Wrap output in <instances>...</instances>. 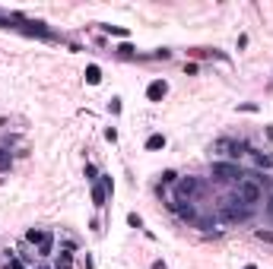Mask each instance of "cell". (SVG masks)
I'll return each mask as SVG.
<instances>
[{"label": "cell", "instance_id": "6da1fadb", "mask_svg": "<svg viewBox=\"0 0 273 269\" xmlns=\"http://www.w3.org/2000/svg\"><path fill=\"white\" fill-rule=\"evenodd\" d=\"M219 215H223L225 222H232V225H238V222H248L251 219V206H245L242 200L232 193V197L219 200Z\"/></svg>", "mask_w": 273, "mask_h": 269}, {"label": "cell", "instance_id": "7a4b0ae2", "mask_svg": "<svg viewBox=\"0 0 273 269\" xmlns=\"http://www.w3.org/2000/svg\"><path fill=\"white\" fill-rule=\"evenodd\" d=\"M235 197L242 200L245 206H251V209H254L257 203H264V190H261V184H257V180H251L248 174H245V180H238V184H235Z\"/></svg>", "mask_w": 273, "mask_h": 269}, {"label": "cell", "instance_id": "3957f363", "mask_svg": "<svg viewBox=\"0 0 273 269\" xmlns=\"http://www.w3.org/2000/svg\"><path fill=\"white\" fill-rule=\"evenodd\" d=\"M210 174L216 180H245V171H242V165H238V161H210Z\"/></svg>", "mask_w": 273, "mask_h": 269}, {"label": "cell", "instance_id": "277c9868", "mask_svg": "<svg viewBox=\"0 0 273 269\" xmlns=\"http://www.w3.org/2000/svg\"><path fill=\"white\" fill-rule=\"evenodd\" d=\"M203 193V180L200 178H178V184H175V200H191L194 203L197 197Z\"/></svg>", "mask_w": 273, "mask_h": 269}, {"label": "cell", "instance_id": "5b68a950", "mask_svg": "<svg viewBox=\"0 0 273 269\" xmlns=\"http://www.w3.org/2000/svg\"><path fill=\"white\" fill-rule=\"evenodd\" d=\"M172 212L178 215V219H184V222H197V206L191 203V200H172Z\"/></svg>", "mask_w": 273, "mask_h": 269}, {"label": "cell", "instance_id": "8992f818", "mask_svg": "<svg viewBox=\"0 0 273 269\" xmlns=\"http://www.w3.org/2000/svg\"><path fill=\"white\" fill-rule=\"evenodd\" d=\"M169 95V83H165V79H152L149 86H146V102H162V98Z\"/></svg>", "mask_w": 273, "mask_h": 269}, {"label": "cell", "instance_id": "52a82bcc", "mask_svg": "<svg viewBox=\"0 0 273 269\" xmlns=\"http://www.w3.org/2000/svg\"><path fill=\"white\" fill-rule=\"evenodd\" d=\"M83 76H86V83H89V86H99V83H102V70H99V64H89Z\"/></svg>", "mask_w": 273, "mask_h": 269}, {"label": "cell", "instance_id": "ba28073f", "mask_svg": "<svg viewBox=\"0 0 273 269\" xmlns=\"http://www.w3.org/2000/svg\"><path fill=\"white\" fill-rule=\"evenodd\" d=\"M159 149H165V133H152L146 139V152H159Z\"/></svg>", "mask_w": 273, "mask_h": 269}, {"label": "cell", "instance_id": "9c48e42d", "mask_svg": "<svg viewBox=\"0 0 273 269\" xmlns=\"http://www.w3.org/2000/svg\"><path fill=\"white\" fill-rule=\"evenodd\" d=\"M248 156H251V161H254L257 168H273V156H264V152H257V149H251Z\"/></svg>", "mask_w": 273, "mask_h": 269}, {"label": "cell", "instance_id": "30bf717a", "mask_svg": "<svg viewBox=\"0 0 273 269\" xmlns=\"http://www.w3.org/2000/svg\"><path fill=\"white\" fill-rule=\"evenodd\" d=\"M105 200H108V193L102 190V184H92V206H96V209H102Z\"/></svg>", "mask_w": 273, "mask_h": 269}, {"label": "cell", "instance_id": "8fae6325", "mask_svg": "<svg viewBox=\"0 0 273 269\" xmlns=\"http://www.w3.org/2000/svg\"><path fill=\"white\" fill-rule=\"evenodd\" d=\"M54 269H73V253L70 250H61L54 260Z\"/></svg>", "mask_w": 273, "mask_h": 269}, {"label": "cell", "instance_id": "7c38bea8", "mask_svg": "<svg viewBox=\"0 0 273 269\" xmlns=\"http://www.w3.org/2000/svg\"><path fill=\"white\" fill-rule=\"evenodd\" d=\"M51 250H54V234H45V241L42 244H38V253H42V257H51Z\"/></svg>", "mask_w": 273, "mask_h": 269}, {"label": "cell", "instance_id": "4fadbf2b", "mask_svg": "<svg viewBox=\"0 0 273 269\" xmlns=\"http://www.w3.org/2000/svg\"><path fill=\"white\" fill-rule=\"evenodd\" d=\"M102 32L105 35H115V38H127L130 35V29H124V25H102Z\"/></svg>", "mask_w": 273, "mask_h": 269}, {"label": "cell", "instance_id": "5bb4252c", "mask_svg": "<svg viewBox=\"0 0 273 269\" xmlns=\"http://www.w3.org/2000/svg\"><path fill=\"white\" fill-rule=\"evenodd\" d=\"M13 168V156H10V149H3L0 146V174H6Z\"/></svg>", "mask_w": 273, "mask_h": 269}, {"label": "cell", "instance_id": "9a60e30c", "mask_svg": "<svg viewBox=\"0 0 273 269\" xmlns=\"http://www.w3.org/2000/svg\"><path fill=\"white\" fill-rule=\"evenodd\" d=\"M45 234L48 231H42V228H29V231H25V241H29V244H42Z\"/></svg>", "mask_w": 273, "mask_h": 269}, {"label": "cell", "instance_id": "2e32d148", "mask_svg": "<svg viewBox=\"0 0 273 269\" xmlns=\"http://www.w3.org/2000/svg\"><path fill=\"white\" fill-rule=\"evenodd\" d=\"M25 32H29V35H42V38H51V32L45 29V22H29V29H25Z\"/></svg>", "mask_w": 273, "mask_h": 269}, {"label": "cell", "instance_id": "e0dca14e", "mask_svg": "<svg viewBox=\"0 0 273 269\" xmlns=\"http://www.w3.org/2000/svg\"><path fill=\"white\" fill-rule=\"evenodd\" d=\"M99 184H102V190L108 193V197L115 193V180H111V174H99Z\"/></svg>", "mask_w": 273, "mask_h": 269}, {"label": "cell", "instance_id": "ac0fdd59", "mask_svg": "<svg viewBox=\"0 0 273 269\" xmlns=\"http://www.w3.org/2000/svg\"><path fill=\"white\" fill-rule=\"evenodd\" d=\"M86 180H89V184H99V168L96 165H89V161H86Z\"/></svg>", "mask_w": 273, "mask_h": 269}, {"label": "cell", "instance_id": "d6986e66", "mask_svg": "<svg viewBox=\"0 0 273 269\" xmlns=\"http://www.w3.org/2000/svg\"><path fill=\"white\" fill-rule=\"evenodd\" d=\"M254 238H257V241H264V244H273V231H264V228H257Z\"/></svg>", "mask_w": 273, "mask_h": 269}, {"label": "cell", "instance_id": "ffe728a7", "mask_svg": "<svg viewBox=\"0 0 273 269\" xmlns=\"http://www.w3.org/2000/svg\"><path fill=\"white\" fill-rule=\"evenodd\" d=\"M118 54H121V57H134V45H130V42H121Z\"/></svg>", "mask_w": 273, "mask_h": 269}, {"label": "cell", "instance_id": "44dd1931", "mask_svg": "<svg viewBox=\"0 0 273 269\" xmlns=\"http://www.w3.org/2000/svg\"><path fill=\"white\" fill-rule=\"evenodd\" d=\"M162 184L169 187V184H178V174L175 171H162Z\"/></svg>", "mask_w": 273, "mask_h": 269}, {"label": "cell", "instance_id": "7402d4cb", "mask_svg": "<svg viewBox=\"0 0 273 269\" xmlns=\"http://www.w3.org/2000/svg\"><path fill=\"white\" fill-rule=\"evenodd\" d=\"M127 225H130V228H143V219H140L137 212H130V215H127Z\"/></svg>", "mask_w": 273, "mask_h": 269}, {"label": "cell", "instance_id": "603a6c76", "mask_svg": "<svg viewBox=\"0 0 273 269\" xmlns=\"http://www.w3.org/2000/svg\"><path fill=\"white\" fill-rule=\"evenodd\" d=\"M108 111H111V114H121V98H111V102H108Z\"/></svg>", "mask_w": 273, "mask_h": 269}, {"label": "cell", "instance_id": "cb8c5ba5", "mask_svg": "<svg viewBox=\"0 0 273 269\" xmlns=\"http://www.w3.org/2000/svg\"><path fill=\"white\" fill-rule=\"evenodd\" d=\"M105 139H108V143H118V130H115V127H108V130H105Z\"/></svg>", "mask_w": 273, "mask_h": 269}, {"label": "cell", "instance_id": "d4e9b609", "mask_svg": "<svg viewBox=\"0 0 273 269\" xmlns=\"http://www.w3.org/2000/svg\"><path fill=\"white\" fill-rule=\"evenodd\" d=\"M197 70H200V67H197V64H184V73H188V76H194Z\"/></svg>", "mask_w": 273, "mask_h": 269}, {"label": "cell", "instance_id": "484cf974", "mask_svg": "<svg viewBox=\"0 0 273 269\" xmlns=\"http://www.w3.org/2000/svg\"><path fill=\"white\" fill-rule=\"evenodd\" d=\"M238 111H248V114H254V111H257V105H251V102H248V105H238Z\"/></svg>", "mask_w": 273, "mask_h": 269}, {"label": "cell", "instance_id": "4316f807", "mask_svg": "<svg viewBox=\"0 0 273 269\" xmlns=\"http://www.w3.org/2000/svg\"><path fill=\"white\" fill-rule=\"evenodd\" d=\"M267 215H270V219H273V193H270V197H267Z\"/></svg>", "mask_w": 273, "mask_h": 269}, {"label": "cell", "instance_id": "83f0119b", "mask_svg": "<svg viewBox=\"0 0 273 269\" xmlns=\"http://www.w3.org/2000/svg\"><path fill=\"white\" fill-rule=\"evenodd\" d=\"M152 269H169V266H165L162 260H156V263H152Z\"/></svg>", "mask_w": 273, "mask_h": 269}, {"label": "cell", "instance_id": "f1b7e54d", "mask_svg": "<svg viewBox=\"0 0 273 269\" xmlns=\"http://www.w3.org/2000/svg\"><path fill=\"white\" fill-rule=\"evenodd\" d=\"M267 139H270V143H273V127H267Z\"/></svg>", "mask_w": 273, "mask_h": 269}, {"label": "cell", "instance_id": "f546056e", "mask_svg": "<svg viewBox=\"0 0 273 269\" xmlns=\"http://www.w3.org/2000/svg\"><path fill=\"white\" fill-rule=\"evenodd\" d=\"M245 269H257V266H254V263H248V266H245Z\"/></svg>", "mask_w": 273, "mask_h": 269}]
</instances>
